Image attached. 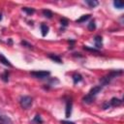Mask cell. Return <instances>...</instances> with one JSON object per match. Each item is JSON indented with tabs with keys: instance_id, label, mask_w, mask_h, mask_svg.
Segmentation results:
<instances>
[{
	"instance_id": "484cf974",
	"label": "cell",
	"mask_w": 124,
	"mask_h": 124,
	"mask_svg": "<svg viewBox=\"0 0 124 124\" xmlns=\"http://www.w3.org/2000/svg\"><path fill=\"white\" fill-rule=\"evenodd\" d=\"M61 124H76L75 122H72V121H68V120H61L60 121Z\"/></svg>"
},
{
	"instance_id": "2e32d148",
	"label": "cell",
	"mask_w": 124,
	"mask_h": 124,
	"mask_svg": "<svg viewBox=\"0 0 124 124\" xmlns=\"http://www.w3.org/2000/svg\"><path fill=\"white\" fill-rule=\"evenodd\" d=\"M85 3L90 7V8H95L96 6L99 5V2L96 0H85Z\"/></svg>"
},
{
	"instance_id": "d4e9b609",
	"label": "cell",
	"mask_w": 124,
	"mask_h": 124,
	"mask_svg": "<svg viewBox=\"0 0 124 124\" xmlns=\"http://www.w3.org/2000/svg\"><path fill=\"white\" fill-rule=\"evenodd\" d=\"M102 107H103V108H104V109H108V108H110V105H109V103H108V102H105V103L103 104V106H102Z\"/></svg>"
},
{
	"instance_id": "3957f363",
	"label": "cell",
	"mask_w": 124,
	"mask_h": 124,
	"mask_svg": "<svg viewBox=\"0 0 124 124\" xmlns=\"http://www.w3.org/2000/svg\"><path fill=\"white\" fill-rule=\"evenodd\" d=\"M33 99L30 96H22L19 100V105L23 109H27L32 106Z\"/></svg>"
},
{
	"instance_id": "83f0119b",
	"label": "cell",
	"mask_w": 124,
	"mask_h": 124,
	"mask_svg": "<svg viewBox=\"0 0 124 124\" xmlns=\"http://www.w3.org/2000/svg\"><path fill=\"white\" fill-rule=\"evenodd\" d=\"M1 20H2V14L0 13V21H1Z\"/></svg>"
},
{
	"instance_id": "4fadbf2b",
	"label": "cell",
	"mask_w": 124,
	"mask_h": 124,
	"mask_svg": "<svg viewBox=\"0 0 124 124\" xmlns=\"http://www.w3.org/2000/svg\"><path fill=\"white\" fill-rule=\"evenodd\" d=\"M94 97H91V96H89L88 94L87 95H85L83 98H82V101H83V103H85V104H92L93 102H94Z\"/></svg>"
},
{
	"instance_id": "44dd1931",
	"label": "cell",
	"mask_w": 124,
	"mask_h": 124,
	"mask_svg": "<svg viewBox=\"0 0 124 124\" xmlns=\"http://www.w3.org/2000/svg\"><path fill=\"white\" fill-rule=\"evenodd\" d=\"M87 28H88V30H90V31L95 30V28H96V23H95V20H94V19H93V20H91V21L88 23Z\"/></svg>"
},
{
	"instance_id": "8fae6325",
	"label": "cell",
	"mask_w": 124,
	"mask_h": 124,
	"mask_svg": "<svg viewBox=\"0 0 124 124\" xmlns=\"http://www.w3.org/2000/svg\"><path fill=\"white\" fill-rule=\"evenodd\" d=\"M48 58H50L52 61H54V62H56V63H59V64L62 63V60H61L60 56H58V55H56V54L49 53V54H48Z\"/></svg>"
},
{
	"instance_id": "e0dca14e",
	"label": "cell",
	"mask_w": 124,
	"mask_h": 124,
	"mask_svg": "<svg viewBox=\"0 0 124 124\" xmlns=\"http://www.w3.org/2000/svg\"><path fill=\"white\" fill-rule=\"evenodd\" d=\"M42 13H43V16H44L45 17H47V18H51L52 16H53V13H52L50 10H47V9L43 10Z\"/></svg>"
},
{
	"instance_id": "9a60e30c",
	"label": "cell",
	"mask_w": 124,
	"mask_h": 124,
	"mask_svg": "<svg viewBox=\"0 0 124 124\" xmlns=\"http://www.w3.org/2000/svg\"><path fill=\"white\" fill-rule=\"evenodd\" d=\"M32 122H33L34 124H43L44 121H43V119H42V117H41L40 114H36V115L34 116Z\"/></svg>"
},
{
	"instance_id": "8992f818",
	"label": "cell",
	"mask_w": 124,
	"mask_h": 124,
	"mask_svg": "<svg viewBox=\"0 0 124 124\" xmlns=\"http://www.w3.org/2000/svg\"><path fill=\"white\" fill-rule=\"evenodd\" d=\"M102 89H103V86H102V85H96V86H94V87H92V88L90 89L88 95L95 98V96H96L98 93H100V92L102 91Z\"/></svg>"
},
{
	"instance_id": "5b68a950",
	"label": "cell",
	"mask_w": 124,
	"mask_h": 124,
	"mask_svg": "<svg viewBox=\"0 0 124 124\" xmlns=\"http://www.w3.org/2000/svg\"><path fill=\"white\" fill-rule=\"evenodd\" d=\"M72 107H73V102L71 99H68L66 102V108H65V116L66 118H69L72 114Z\"/></svg>"
},
{
	"instance_id": "6da1fadb",
	"label": "cell",
	"mask_w": 124,
	"mask_h": 124,
	"mask_svg": "<svg viewBox=\"0 0 124 124\" xmlns=\"http://www.w3.org/2000/svg\"><path fill=\"white\" fill-rule=\"evenodd\" d=\"M122 74H123V71H122V70L110 71L108 74H107L106 76H104V77H102V78H100V83H101L102 86H106V85H108L114 78H117L118 76H120V75H122Z\"/></svg>"
},
{
	"instance_id": "5bb4252c",
	"label": "cell",
	"mask_w": 124,
	"mask_h": 124,
	"mask_svg": "<svg viewBox=\"0 0 124 124\" xmlns=\"http://www.w3.org/2000/svg\"><path fill=\"white\" fill-rule=\"evenodd\" d=\"M90 16H91L90 15H83V16H81L79 18H78V19L76 20V22H77V23H82V22L86 21L87 19H89Z\"/></svg>"
},
{
	"instance_id": "d6986e66",
	"label": "cell",
	"mask_w": 124,
	"mask_h": 124,
	"mask_svg": "<svg viewBox=\"0 0 124 124\" xmlns=\"http://www.w3.org/2000/svg\"><path fill=\"white\" fill-rule=\"evenodd\" d=\"M113 6H114L116 9H119V10H121V9H123V7H124V4H123V2H121V1L115 0V1H113Z\"/></svg>"
},
{
	"instance_id": "7c38bea8",
	"label": "cell",
	"mask_w": 124,
	"mask_h": 124,
	"mask_svg": "<svg viewBox=\"0 0 124 124\" xmlns=\"http://www.w3.org/2000/svg\"><path fill=\"white\" fill-rule=\"evenodd\" d=\"M48 26L46 24V23H42L41 24V32H42V36H46L47 33H48Z\"/></svg>"
},
{
	"instance_id": "30bf717a",
	"label": "cell",
	"mask_w": 124,
	"mask_h": 124,
	"mask_svg": "<svg viewBox=\"0 0 124 124\" xmlns=\"http://www.w3.org/2000/svg\"><path fill=\"white\" fill-rule=\"evenodd\" d=\"M0 62L3 64V65H5V66H8V67H12L13 65L11 64V62L2 54V53H0Z\"/></svg>"
},
{
	"instance_id": "ba28073f",
	"label": "cell",
	"mask_w": 124,
	"mask_h": 124,
	"mask_svg": "<svg viewBox=\"0 0 124 124\" xmlns=\"http://www.w3.org/2000/svg\"><path fill=\"white\" fill-rule=\"evenodd\" d=\"M94 42H95V46H96L97 49H99V48H101L103 46V40H102V37L101 36H99V35L95 36Z\"/></svg>"
},
{
	"instance_id": "7402d4cb",
	"label": "cell",
	"mask_w": 124,
	"mask_h": 124,
	"mask_svg": "<svg viewBox=\"0 0 124 124\" xmlns=\"http://www.w3.org/2000/svg\"><path fill=\"white\" fill-rule=\"evenodd\" d=\"M83 48L85 50H88V51H92V52H96V53H99V49L97 48H94V47H89L88 46H83Z\"/></svg>"
},
{
	"instance_id": "9c48e42d",
	"label": "cell",
	"mask_w": 124,
	"mask_h": 124,
	"mask_svg": "<svg viewBox=\"0 0 124 124\" xmlns=\"http://www.w3.org/2000/svg\"><path fill=\"white\" fill-rule=\"evenodd\" d=\"M72 78H73V81H74V84H77L78 82H80L82 80V76L78 73H75L73 76H72Z\"/></svg>"
},
{
	"instance_id": "ac0fdd59",
	"label": "cell",
	"mask_w": 124,
	"mask_h": 124,
	"mask_svg": "<svg viewBox=\"0 0 124 124\" xmlns=\"http://www.w3.org/2000/svg\"><path fill=\"white\" fill-rule=\"evenodd\" d=\"M9 75H10L9 71H5V72L0 76V78H1V79H2L4 82H8V81H9Z\"/></svg>"
},
{
	"instance_id": "7a4b0ae2",
	"label": "cell",
	"mask_w": 124,
	"mask_h": 124,
	"mask_svg": "<svg viewBox=\"0 0 124 124\" xmlns=\"http://www.w3.org/2000/svg\"><path fill=\"white\" fill-rule=\"evenodd\" d=\"M30 75L38 79H45L47 78L50 76V72L49 71H32L30 73Z\"/></svg>"
},
{
	"instance_id": "277c9868",
	"label": "cell",
	"mask_w": 124,
	"mask_h": 124,
	"mask_svg": "<svg viewBox=\"0 0 124 124\" xmlns=\"http://www.w3.org/2000/svg\"><path fill=\"white\" fill-rule=\"evenodd\" d=\"M0 124H14L12 119L1 109H0Z\"/></svg>"
},
{
	"instance_id": "cb8c5ba5",
	"label": "cell",
	"mask_w": 124,
	"mask_h": 124,
	"mask_svg": "<svg viewBox=\"0 0 124 124\" xmlns=\"http://www.w3.org/2000/svg\"><path fill=\"white\" fill-rule=\"evenodd\" d=\"M60 22H61V24H62L64 27H66V26L68 25V23H69L68 19H67V18H65V17H62V18H61V20H60Z\"/></svg>"
},
{
	"instance_id": "603a6c76",
	"label": "cell",
	"mask_w": 124,
	"mask_h": 124,
	"mask_svg": "<svg viewBox=\"0 0 124 124\" xmlns=\"http://www.w3.org/2000/svg\"><path fill=\"white\" fill-rule=\"evenodd\" d=\"M20 45L23 46H26V47H28V48H30V49H33V46H32L31 44L27 43L26 41H21V42H20Z\"/></svg>"
},
{
	"instance_id": "ffe728a7",
	"label": "cell",
	"mask_w": 124,
	"mask_h": 124,
	"mask_svg": "<svg viewBox=\"0 0 124 124\" xmlns=\"http://www.w3.org/2000/svg\"><path fill=\"white\" fill-rule=\"evenodd\" d=\"M22 11L25 12L28 16H31V15H33V14L35 13V9H33V8H28V7H24V8H22Z\"/></svg>"
},
{
	"instance_id": "4316f807",
	"label": "cell",
	"mask_w": 124,
	"mask_h": 124,
	"mask_svg": "<svg viewBox=\"0 0 124 124\" xmlns=\"http://www.w3.org/2000/svg\"><path fill=\"white\" fill-rule=\"evenodd\" d=\"M8 42H9V44H10V45H12V44H13V41H12V39H9V41H8Z\"/></svg>"
},
{
	"instance_id": "52a82bcc",
	"label": "cell",
	"mask_w": 124,
	"mask_h": 124,
	"mask_svg": "<svg viewBox=\"0 0 124 124\" xmlns=\"http://www.w3.org/2000/svg\"><path fill=\"white\" fill-rule=\"evenodd\" d=\"M108 103H109L110 107H119V106H121L123 104V100L122 99H118L116 97H113V98L110 99V101Z\"/></svg>"
}]
</instances>
